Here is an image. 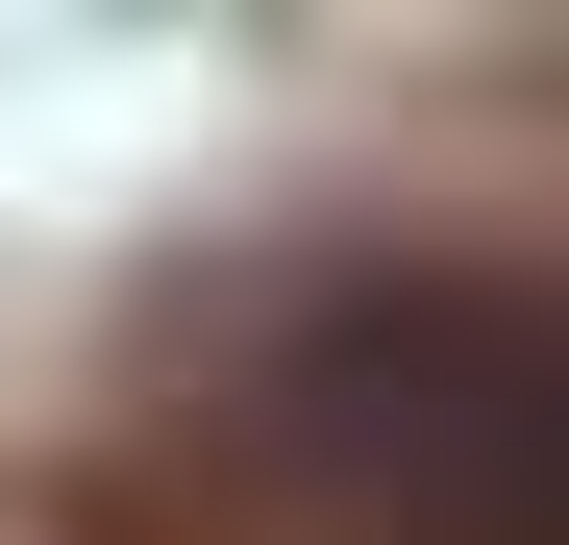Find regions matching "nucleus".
<instances>
[{
  "label": "nucleus",
  "instance_id": "nucleus-1",
  "mask_svg": "<svg viewBox=\"0 0 569 545\" xmlns=\"http://www.w3.org/2000/svg\"><path fill=\"white\" fill-rule=\"evenodd\" d=\"M199 545H569V298H347L199 422Z\"/></svg>",
  "mask_w": 569,
  "mask_h": 545
}]
</instances>
